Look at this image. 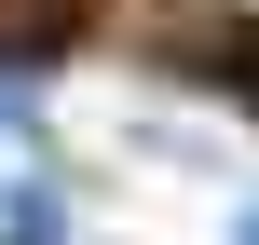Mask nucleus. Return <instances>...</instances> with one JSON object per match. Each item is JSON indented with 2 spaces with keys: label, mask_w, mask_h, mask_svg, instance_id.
I'll return each instance as SVG.
<instances>
[{
  "label": "nucleus",
  "mask_w": 259,
  "mask_h": 245,
  "mask_svg": "<svg viewBox=\"0 0 259 245\" xmlns=\"http://www.w3.org/2000/svg\"><path fill=\"white\" fill-rule=\"evenodd\" d=\"M0 245H82V218H68V191H55L41 164H14V191H0Z\"/></svg>",
  "instance_id": "f257e3e1"
},
{
  "label": "nucleus",
  "mask_w": 259,
  "mask_h": 245,
  "mask_svg": "<svg viewBox=\"0 0 259 245\" xmlns=\"http://www.w3.org/2000/svg\"><path fill=\"white\" fill-rule=\"evenodd\" d=\"M14 136H41V82H27V68H0V150H14Z\"/></svg>",
  "instance_id": "f03ea898"
},
{
  "label": "nucleus",
  "mask_w": 259,
  "mask_h": 245,
  "mask_svg": "<svg viewBox=\"0 0 259 245\" xmlns=\"http://www.w3.org/2000/svg\"><path fill=\"white\" fill-rule=\"evenodd\" d=\"M232 245H259V191H246V205H232Z\"/></svg>",
  "instance_id": "7ed1b4c3"
}]
</instances>
